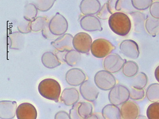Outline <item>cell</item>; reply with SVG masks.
<instances>
[{
	"label": "cell",
	"mask_w": 159,
	"mask_h": 119,
	"mask_svg": "<svg viewBox=\"0 0 159 119\" xmlns=\"http://www.w3.org/2000/svg\"><path fill=\"white\" fill-rule=\"evenodd\" d=\"M109 25L114 33L120 36L128 34L131 28V23L128 16L123 12H117L109 19Z\"/></svg>",
	"instance_id": "1"
},
{
	"label": "cell",
	"mask_w": 159,
	"mask_h": 119,
	"mask_svg": "<svg viewBox=\"0 0 159 119\" xmlns=\"http://www.w3.org/2000/svg\"><path fill=\"white\" fill-rule=\"evenodd\" d=\"M38 90L43 97L56 103L59 102L61 88L59 82L56 80L51 78L43 80L39 84Z\"/></svg>",
	"instance_id": "2"
},
{
	"label": "cell",
	"mask_w": 159,
	"mask_h": 119,
	"mask_svg": "<svg viewBox=\"0 0 159 119\" xmlns=\"http://www.w3.org/2000/svg\"><path fill=\"white\" fill-rule=\"evenodd\" d=\"M115 48V46L109 41L98 39L92 42L90 51L95 57L101 59L109 55Z\"/></svg>",
	"instance_id": "3"
},
{
	"label": "cell",
	"mask_w": 159,
	"mask_h": 119,
	"mask_svg": "<svg viewBox=\"0 0 159 119\" xmlns=\"http://www.w3.org/2000/svg\"><path fill=\"white\" fill-rule=\"evenodd\" d=\"M94 81L95 85L98 89L105 91L111 90L116 85L115 77L106 70L98 72L94 76Z\"/></svg>",
	"instance_id": "4"
},
{
	"label": "cell",
	"mask_w": 159,
	"mask_h": 119,
	"mask_svg": "<svg viewBox=\"0 0 159 119\" xmlns=\"http://www.w3.org/2000/svg\"><path fill=\"white\" fill-rule=\"evenodd\" d=\"M130 92L128 89L122 85H116L110 90L109 100L112 104L120 105L129 101Z\"/></svg>",
	"instance_id": "5"
},
{
	"label": "cell",
	"mask_w": 159,
	"mask_h": 119,
	"mask_svg": "<svg viewBox=\"0 0 159 119\" xmlns=\"http://www.w3.org/2000/svg\"><path fill=\"white\" fill-rule=\"evenodd\" d=\"M92 39L88 33L84 32L78 33L73 40V46L75 50L82 54H87L91 50Z\"/></svg>",
	"instance_id": "6"
},
{
	"label": "cell",
	"mask_w": 159,
	"mask_h": 119,
	"mask_svg": "<svg viewBox=\"0 0 159 119\" xmlns=\"http://www.w3.org/2000/svg\"><path fill=\"white\" fill-rule=\"evenodd\" d=\"M48 27L52 34L55 36H61L67 31L68 22L62 15L57 12L49 22Z\"/></svg>",
	"instance_id": "7"
},
{
	"label": "cell",
	"mask_w": 159,
	"mask_h": 119,
	"mask_svg": "<svg viewBox=\"0 0 159 119\" xmlns=\"http://www.w3.org/2000/svg\"><path fill=\"white\" fill-rule=\"evenodd\" d=\"M93 105L90 102H78L69 111L71 119H86L92 114Z\"/></svg>",
	"instance_id": "8"
},
{
	"label": "cell",
	"mask_w": 159,
	"mask_h": 119,
	"mask_svg": "<svg viewBox=\"0 0 159 119\" xmlns=\"http://www.w3.org/2000/svg\"><path fill=\"white\" fill-rule=\"evenodd\" d=\"M126 62V60L122 59L118 54H110L104 60V68L111 73H117L122 69Z\"/></svg>",
	"instance_id": "9"
},
{
	"label": "cell",
	"mask_w": 159,
	"mask_h": 119,
	"mask_svg": "<svg viewBox=\"0 0 159 119\" xmlns=\"http://www.w3.org/2000/svg\"><path fill=\"white\" fill-rule=\"evenodd\" d=\"M96 85L91 82L86 80L80 86V91L83 98L89 102H93L97 100L99 91Z\"/></svg>",
	"instance_id": "10"
},
{
	"label": "cell",
	"mask_w": 159,
	"mask_h": 119,
	"mask_svg": "<svg viewBox=\"0 0 159 119\" xmlns=\"http://www.w3.org/2000/svg\"><path fill=\"white\" fill-rule=\"evenodd\" d=\"M65 79L69 85L79 86L87 80V77L81 69L75 68L70 69L66 72Z\"/></svg>",
	"instance_id": "11"
},
{
	"label": "cell",
	"mask_w": 159,
	"mask_h": 119,
	"mask_svg": "<svg viewBox=\"0 0 159 119\" xmlns=\"http://www.w3.org/2000/svg\"><path fill=\"white\" fill-rule=\"evenodd\" d=\"M121 52L127 57L137 59L139 55L138 44L132 40H125L121 42L120 46Z\"/></svg>",
	"instance_id": "12"
},
{
	"label": "cell",
	"mask_w": 159,
	"mask_h": 119,
	"mask_svg": "<svg viewBox=\"0 0 159 119\" xmlns=\"http://www.w3.org/2000/svg\"><path fill=\"white\" fill-rule=\"evenodd\" d=\"M120 111L121 119H136L140 112L138 105L132 101H128L122 104Z\"/></svg>",
	"instance_id": "13"
},
{
	"label": "cell",
	"mask_w": 159,
	"mask_h": 119,
	"mask_svg": "<svg viewBox=\"0 0 159 119\" xmlns=\"http://www.w3.org/2000/svg\"><path fill=\"white\" fill-rule=\"evenodd\" d=\"M73 36L69 33H65L51 42V44L59 52L68 51L73 49Z\"/></svg>",
	"instance_id": "14"
},
{
	"label": "cell",
	"mask_w": 159,
	"mask_h": 119,
	"mask_svg": "<svg viewBox=\"0 0 159 119\" xmlns=\"http://www.w3.org/2000/svg\"><path fill=\"white\" fill-rule=\"evenodd\" d=\"M16 117L17 119H36L37 110L34 106L30 103H22L18 106Z\"/></svg>",
	"instance_id": "15"
},
{
	"label": "cell",
	"mask_w": 159,
	"mask_h": 119,
	"mask_svg": "<svg viewBox=\"0 0 159 119\" xmlns=\"http://www.w3.org/2000/svg\"><path fill=\"white\" fill-rule=\"evenodd\" d=\"M17 104L15 101H2L0 102V118L13 119L16 115Z\"/></svg>",
	"instance_id": "16"
},
{
	"label": "cell",
	"mask_w": 159,
	"mask_h": 119,
	"mask_svg": "<svg viewBox=\"0 0 159 119\" xmlns=\"http://www.w3.org/2000/svg\"><path fill=\"white\" fill-rule=\"evenodd\" d=\"M81 27L87 32L102 31L103 28L99 19L93 15H86L83 17L80 21Z\"/></svg>",
	"instance_id": "17"
},
{
	"label": "cell",
	"mask_w": 159,
	"mask_h": 119,
	"mask_svg": "<svg viewBox=\"0 0 159 119\" xmlns=\"http://www.w3.org/2000/svg\"><path fill=\"white\" fill-rule=\"evenodd\" d=\"M80 97V92L77 89L67 88L62 91L60 100L65 105L71 106L78 103Z\"/></svg>",
	"instance_id": "18"
},
{
	"label": "cell",
	"mask_w": 159,
	"mask_h": 119,
	"mask_svg": "<svg viewBox=\"0 0 159 119\" xmlns=\"http://www.w3.org/2000/svg\"><path fill=\"white\" fill-rule=\"evenodd\" d=\"M80 8L83 15H92L98 13L101 8V4L98 0H82Z\"/></svg>",
	"instance_id": "19"
},
{
	"label": "cell",
	"mask_w": 159,
	"mask_h": 119,
	"mask_svg": "<svg viewBox=\"0 0 159 119\" xmlns=\"http://www.w3.org/2000/svg\"><path fill=\"white\" fill-rule=\"evenodd\" d=\"M41 61L44 67L48 69H54L61 64L58 58L53 52H44L41 58Z\"/></svg>",
	"instance_id": "20"
},
{
	"label": "cell",
	"mask_w": 159,
	"mask_h": 119,
	"mask_svg": "<svg viewBox=\"0 0 159 119\" xmlns=\"http://www.w3.org/2000/svg\"><path fill=\"white\" fill-rule=\"evenodd\" d=\"M9 47L11 49L20 50L22 48L25 42L24 36L20 32H14L8 36Z\"/></svg>",
	"instance_id": "21"
},
{
	"label": "cell",
	"mask_w": 159,
	"mask_h": 119,
	"mask_svg": "<svg viewBox=\"0 0 159 119\" xmlns=\"http://www.w3.org/2000/svg\"><path fill=\"white\" fill-rule=\"evenodd\" d=\"M102 115L104 119H121L120 111L118 106L109 104L103 107Z\"/></svg>",
	"instance_id": "22"
},
{
	"label": "cell",
	"mask_w": 159,
	"mask_h": 119,
	"mask_svg": "<svg viewBox=\"0 0 159 119\" xmlns=\"http://www.w3.org/2000/svg\"><path fill=\"white\" fill-rule=\"evenodd\" d=\"M133 20L134 31L136 33H140L144 30L146 19L144 15L139 11H133L130 13Z\"/></svg>",
	"instance_id": "23"
},
{
	"label": "cell",
	"mask_w": 159,
	"mask_h": 119,
	"mask_svg": "<svg viewBox=\"0 0 159 119\" xmlns=\"http://www.w3.org/2000/svg\"><path fill=\"white\" fill-rule=\"evenodd\" d=\"M145 27L149 34L155 37L159 33V19L148 16L146 19Z\"/></svg>",
	"instance_id": "24"
},
{
	"label": "cell",
	"mask_w": 159,
	"mask_h": 119,
	"mask_svg": "<svg viewBox=\"0 0 159 119\" xmlns=\"http://www.w3.org/2000/svg\"><path fill=\"white\" fill-rule=\"evenodd\" d=\"M122 69L124 76L128 78H133L138 73V65L134 61H127Z\"/></svg>",
	"instance_id": "25"
},
{
	"label": "cell",
	"mask_w": 159,
	"mask_h": 119,
	"mask_svg": "<svg viewBox=\"0 0 159 119\" xmlns=\"http://www.w3.org/2000/svg\"><path fill=\"white\" fill-rule=\"evenodd\" d=\"M148 78L147 75L143 72L138 73L132 79V87L139 89H144L147 86Z\"/></svg>",
	"instance_id": "26"
},
{
	"label": "cell",
	"mask_w": 159,
	"mask_h": 119,
	"mask_svg": "<svg viewBox=\"0 0 159 119\" xmlns=\"http://www.w3.org/2000/svg\"><path fill=\"white\" fill-rule=\"evenodd\" d=\"M146 95L151 103L159 102V83H152L149 85L146 91Z\"/></svg>",
	"instance_id": "27"
},
{
	"label": "cell",
	"mask_w": 159,
	"mask_h": 119,
	"mask_svg": "<svg viewBox=\"0 0 159 119\" xmlns=\"http://www.w3.org/2000/svg\"><path fill=\"white\" fill-rule=\"evenodd\" d=\"M81 57L80 52L72 49L67 51L65 56V61L70 66H74L80 62Z\"/></svg>",
	"instance_id": "28"
},
{
	"label": "cell",
	"mask_w": 159,
	"mask_h": 119,
	"mask_svg": "<svg viewBox=\"0 0 159 119\" xmlns=\"http://www.w3.org/2000/svg\"><path fill=\"white\" fill-rule=\"evenodd\" d=\"M38 9L35 4L33 3H27L25 5L24 10V18L27 21H33L36 17Z\"/></svg>",
	"instance_id": "29"
},
{
	"label": "cell",
	"mask_w": 159,
	"mask_h": 119,
	"mask_svg": "<svg viewBox=\"0 0 159 119\" xmlns=\"http://www.w3.org/2000/svg\"><path fill=\"white\" fill-rule=\"evenodd\" d=\"M48 23V18L46 17L39 16L35 18L31 22L32 31L34 32L42 31Z\"/></svg>",
	"instance_id": "30"
},
{
	"label": "cell",
	"mask_w": 159,
	"mask_h": 119,
	"mask_svg": "<svg viewBox=\"0 0 159 119\" xmlns=\"http://www.w3.org/2000/svg\"><path fill=\"white\" fill-rule=\"evenodd\" d=\"M56 0H35L34 4L38 10L46 12L52 8Z\"/></svg>",
	"instance_id": "31"
},
{
	"label": "cell",
	"mask_w": 159,
	"mask_h": 119,
	"mask_svg": "<svg viewBox=\"0 0 159 119\" xmlns=\"http://www.w3.org/2000/svg\"><path fill=\"white\" fill-rule=\"evenodd\" d=\"M148 119H159V103H153L148 106L146 112Z\"/></svg>",
	"instance_id": "32"
},
{
	"label": "cell",
	"mask_w": 159,
	"mask_h": 119,
	"mask_svg": "<svg viewBox=\"0 0 159 119\" xmlns=\"http://www.w3.org/2000/svg\"><path fill=\"white\" fill-rule=\"evenodd\" d=\"M133 7L139 11H143L150 7L153 0H131Z\"/></svg>",
	"instance_id": "33"
},
{
	"label": "cell",
	"mask_w": 159,
	"mask_h": 119,
	"mask_svg": "<svg viewBox=\"0 0 159 119\" xmlns=\"http://www.w3.org/2000/svg\"><path fill=\"white\" fill-rule=\"evenodd\" d=\"M129 92H130L129 97L131 100H134V101L143 100L145 95V92L144 89H139L132 87L131 89L129 90Z\"/></svg>",
	"instance_id": "34"
},
{
	"label": "cell",
	"mask_w": 159,
	"mask_h": 119,
	"mask_svg": "<svg viewBox=\"0 0 159 119\" xmlns=\"http://www.w3.org/2000/svg\"><path fill=\"white\" fill-rule=\"evenodd\" d=\"M17 28L18 32L22 34H27L32 31L31 28V22L27 21L25 19L19 23Z\"/></svg>",
	"instance_id": "35"
},
{
	"label": "cell",
	"mask_w": 159,
	"mask_h": 119,
	"mask_svg": "<svg viewBox=\"0 0 159 119\" xmlns=\"http://www.w3.org/2000/svg\"><path fill=\"white\" fill-rule=\"evenodd\" d=\"M97 15L98 17V18L102 20H107L109 19L110 16L111 15L107 9L106 3L104 4L103 6L100 8V10L98 11Z\"/></svg>",
	"instance_id": "36"
},
{
	"label": "cell",
	"mask_w": 159,
	"mask_h": 119,
	"mask_svg": "<svg viewBox=\"0 0 159 119\" xmlns=\"http://www.w3.org/2000/svg\"><path fill=\"white\" fill-rule=\"evenodd\" d=\"M150 12L152 17L159 19V2H152L150 7Z\"/></svg>",
	"instance_id": "37"
},
{
	"label": "cell",
	"mask_w": 159,
	"mask_h": 119,
	"mask_svg": "<svg viewBox=\"0 0 159 119\" xmlns=\"http://www.w3.org/2000/svg\"><path fill=\"white\" fill-rule=\"evenodd\" d=\"M119 0H108L107 2V9L111 15L114 14L117 11V5Z\"/></svg>",
	"instance_id": "38"
},
{
	"label": "cell",
	"mask_w": 159,
	"mask_h": 119,
	"mask_svg": "<svg viewBox=\"0 0 159 119\" xmlns=\"http://www.w3.org/2000/svg\"><path fill=\"white\" fill-rule=\"evenodd\" d=\"M48 24L49 23H48L47 24L46 26L44 27V28L43 29L42 31L43 36L44 38L48 39V40H51V39H54L56 36L53 35L52 33H51L49 29Z\"/></svg>",
	"instance_id": "39"
},
{
	"label": "cell",
	"mask_w": 159,
	"mask_h": 119,
	"mask_svg": "<svg viewBox=\"0 0 159 119\" xmlns=\"http://www.w3.org/2000/svg\"><path fill=\"white\" fill-rule=\"evenodd\" d=\"M54 119H71L69 114L64 111H60L55 114Z\"/></svg>",
	"instance_id": "40"
},
{
	"label": "cell",
	"mask_w": 159,
	"mask_h": 119,
	"mask_svg": "<svg viewBox=\"0 0 159 119\" xmlns=\"http://www.w3.org/2000/svg\"><path fill=\"white\" fill-rule=\"evenodd\" d=\"M154 76H155L156 80L159 83V65L155 69V72H154Z\"/></svg>",
	"instance_id": "41"
},
{
	"label": "cell",
	"mask_w": 159,
	"mask_h": 119,
	"mask_svg": "<svg viewBox=\"0 0 159 119\" xmlns=\"http://www.w3.org/2000/svg\"><path fill=\"white\" fill-rule=\"evenodd\" d=\"M86 119H99V118H98V116L96 114H92L90 116L87 117Z\"/></svg>",
	"instance_id": "42"
},
{
	"label": "cell",
	"mask_w": 159,
	"mask_h": 119,
	"mask_svg": "<svg viewBox=\"0 0 159 119\" xmlns=\"http://www.w3.org/2000/svg\"><path fill=\"white\" fill-rule=\"evenodd\" d=\"M136 119H148V118L144 115H139Z\"/></svg>",
	"instance_id": "43"
}]
</instances>
